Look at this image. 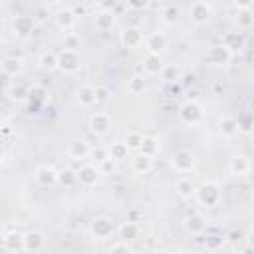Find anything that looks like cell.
Wrapping results in <instances>:
<instances>
[{
  "instance_id": "1",
  "label": "cell",
  "mask_w": 254,
  "mask_h": 254,
  "mask_svg": "<svg viewBox=\"0 0 254 254\" xmlns=\"http://www.w3.org/2000/svg\"><path fill=\"white\" fill-rule=\"evenodd\" d=\"M194 190H196V198H198V202H200L202 206H206V208L214 206V204L220 200V189H218V185L212 183V181L202 183V185H200L198 189H194Z\"/></svg>"
},
{
  "instance_id": "2",
  "label": "cell",
  "mask_w": 254,
  "mask_h": 254,
  "mask_svg": "<svg viewBox=\"0 0 254 254\" xmlns=\"http://www.w3.org/2000/svg\"><path fill=\"white\" fill-rule=\"evenodd\" d=\"M179 115H181V121H183V123H187V125H196V123H200L204 111H202V105H200L198 101L189 99V101H185V103L181 105Z\"/></svg>"
},
{
  "instance_id": "3",
  "label": "cell",
  "mask_w": 254,
  "mask_h": 254,
  "mask_svg": "<svg viewBox=\"0 0 254 254\" xmlns=\"http://www.w3.org/2000/svg\"><path fill=\"white\" fill-rule=\"evenodd\" d=\"M58 67H60L62 71H65V73H75V71H79L81 64H79L77 52L64 48V50L58 54Z\"/></svg>"
},
{
  "instance_id": "4",
  "label": "cell",
  "mask_w": 254,
  "mask_h": 254,
  "mask_svg": "<svg viewBox=\"0 0 254 254\" xmlns=\"http://www.w3.org/2000/svg\"><path fill=\"white\" fill-rule=\"evenodd\" d=\"M189 16L196 26H202L210 20V6L204 0H194L189 8Z\"/></svg>"
},
{
  "instance_id": "5",
  "label": "cell",
  "mask_w": 254,
  "mask_h": 254,
  "mask_svg": "<svg viewBox=\"0 0 254 254\" xmlns=\"http://www.w3.org/2000/svg\"><path fill=\"white\" fill-rule=\"evenodd\" d=\"M194 163H196L194 155H192L190 151H187V149H181V151H177V153L173 155V167H175L179 173H189V171H192V169H194Z\"/></svg>"
},
{
  "instance_id": "6",
  "label": "cell",
  "mask_w": 254,
  "mask_h": 254,
  "mask_svg": "<svg viewBox=\"0 0 254 254\" xmlns=\"http://www.w3.org/2000/svg\"><path fill=\"white\" fill-rule=\"evenodd\" d=\"M111 232H113V222L107 216L93 218V222H91V234H93V238L103 240V238L111 236Z\"/></svg>"
},
{
  "instance_id": "7",
  "label": "cell",
  "mask_w": 254,
  "mask_h": 254,
  "mask_svg": "<svg viewBox=\"0 0 254 254\" xmlns=\"http://www.w3.org/2000/svg\"><path fill=\"white\" fill-rule=\"evenodd\" d=\"M109 127H111V119H109L107 113L97 111V113L91 115V119H89V129H91V133H95V135H105V133L109 131Z\"/></svg>"
},
{
  "instance_id": "8",
  "label": "cell",
  "mask_w": 254,
  "mask_h": 254,
  "mask_svg": "<svg viewBox=\"0 0 254 254\" xmlns=\"http://www.w3.org/2000/svg\"><path fill=\"white\" fill-rule=\"evenodd\" d=\"M143 42V32L137 26H127L121 30V44L125 48H137Z\"/></svg>"
},
{
  "instance_id": "9",
  "label": "cell",
  "mask_w": 254,
  "mask_h": 254,
  "mask_svg": "<svg viewBox=\"0 0 254 254\" xmlns=\"http://www.w3.org/2000/svg\"><path fill=\"white\" fill-rule=\"evenodd\" d=\"M167 48V36L163 32H153L145 38V50L149 54H161Z\"/></svg>"
},
{
  "instance_id": "10",
  "label": "cell",
  "mask_w": 254,
  "mask_h": 254,
  "mask_svg": "<svg viewBox=\"0 0 254 254\" xmlns=\"http://www.w3.org/2000/svg\"><path fill=\"white\" fill-rule=\"evenodd\" d=\"M230 58H232V54H230L222 44H220V46L210 48V50H208V54H206V60H208L212 65H228Z\"/></svg>"
},
{
  "instance_id": "11",
  "label": "cell",
  "mask_w": 254,
  "mask_h": 254,
  "mask_svg": "<svg viewBox=\"0 0 254 254\" xmlns=\"http://www.w3.org/2000/svg\"><path fill=\"white\" fill-rule=\"evenodd\" d=\"M75 173H77V183H81V185H85V187L95 185L97 179H99V169H97L95 165H83V167H79V171H75Z\"/></svg>"
},
{
  "instance_id": "12",
  "label": "cell",
  "mask_w": 254,
  "mask_h": 254,
  "mask_svg": "<svg viewBox=\"0 0 254 254\" xmlns=\"http://www.w3.org/2000/svg\"><path fill=\"white\" fill-rule=\"evenodd\" d=\"M44 244H46V238H44L42 232L32 230V232L24 234V250H28V252H38V250L44 248Z\"/></svg>"
},
{
  "instance_id": "13",
  "label": "cell",
  "mask_w": 254,
  "mask_h": 254,
  "mask_svg": "<svg viewBox=\"0 0 254 254\" xmlns=\"http://www.w3.org/2000/svg\"><path fill=\"white\" fill-rule=\"evenodd\" d=\"M230 173L236 177H244L250 173V159L246 155H234L230 159Z\"/></svg>"
},
{
  "instance_id": "14",
  "label": "cell",
  "mask_w": 254,
  "mask_h": 254,
  "mask_svg": "<svg viewBox=\"0 0 254 254\" xmlns=\"http://www.w3.org/2000/svg\"><path fill=\"white\" fill-rule=\"evenodd\" d=\"M0 65H2V71H4L6 75H10V77H16V75H20V73L24 71V62H22L20 58H14V56L4 58Z\"/></svg>"
},
{
  "instance_id": "15",
  "label": "cell",
  "mask_w": 254,
  "mask_h": 254,
  "mask_svg": "<svg viewBox=\"0 0 254 254\" xmlns=\"http://www.w3.org/2000/svg\"><path fill=\"white\" fill-rule=\"evenodd\" d=\"M222 46H224L230 54L240 52V50L244 48V38H242V34H238V32H228V34L222 36Z\"/></svg>"
},
{
  "instance_id": "16",
  "label": "cell",
  "mask_w": 254,
  "mask_h": 254,
  "mask_svg": "<svg viewBox=\"0 0 254 254\" xmlns=\"http://www.w3.org/2000/svg\"><path fill=\"white\" fill-rule=\"evenodd\" d=\"M36 183L40 187H50V185L58 183V171L52 167H40L36 171Z\"/></svg>"
},
{
  "instance_id": "17",
  "label": "cell",
  "mask_w": 254,
  "mask_h": 254,
  "mask_svg": "<svg viewBox=\"0 0 254 254\" xmlns=\"http://www.w3.org/2000/svg\"><path fill=\"white\" fill-rule=\"evenodd\" d=\"M75 20H77V16H75L73 10H62V12H58V16H56V24H58V28L64 30V32L73 30Z\"/></svg>"
},
{
  "instance_id": "18",
  "label": "cell",
  "mask_w": 254,
  "mask_h": 254,
  "mask_svg": "<svg viewBox=\"0 0 254 254\" xmlns=\"http://www.w3.org/2000/svg\"><path fill=\"white\" fill-rule=\"evenodd\" d=\"M218 131L222 133V137H234L236 133H238V123H236V117H232V115H224V117H220V121H218Z\"/></svg>"
},
{
  "instance_id": "19",
  "label": "cell",
  "mask_w": 254,
  "mask_h": 254,
  "mask_svg": "<svg viewBox=\"0 0 254 254\" xmlns=\"http://www.w3.org/2000/svg\"><path fill=\"white\" fill-rule=\"evenodd\" d=\"M183 226H185V230L190 232V234H200V232H204L206 222H204V218H202L200 214H190V216L185 218Z\"/></svg>"
},
{
  "instance_id": "20",
  "label": "cell",
  "mask_w": 254,
  "mask_h": 254,
  "mask_svg": "<svg viewBox=\"0 0 254 254\" xmlns=\"http://www.w3.org/2000/svg\"><path fill=\"white\" fill-rule=\"evenodd\" d=\"M2 244H4V248L8 252H20V250H24V234H20V232H8L4 236V240H2Z\"/></svg>"
},
{
  "instance_id": "21",
  "label": "cell",
  "mask_w": 254,
  "mask_h": 254,
  "mask_svg": "<svg viewBox=\"0 0 254 254\" xmlns=\"http://www.w3.org/2000/svg\"><path fill=\"white\" fill-rule=\"evenodd\" d=\"M77 103L83 105V107H91L97 103L95 99V87L93 85H81L77 89Z\"/></svg>"
},
{
  "instance_id": "22",
  "label": "cell",
  "mask_w": 254,
  "mask_h": 254,
  "mask_svg": "<svg viewBox=\"0 0 254 254\" xmlns=\"http://www.w3.org/2000/svg\"><path fill=\"white\" fill-rule=\"evenodd\" d=\"M89 145L85 143V141H71L69 145H67V157H71V159H85L87 155H89Z\"/></svg>"
},
{
  "instance_id": "23",
  "label": "cell",
  "mask_w": 254,
  "mask_h": 254,
  "mask_svg": "<svg viewBox=\"0 0 254 254\" xmlns=\"http://www.w3.org/2000/svg\"><path fill=\"white\" fill-rule=\"evenodd\" d=\"M161 67H163L161 56H159V54H147V58L143 60V69H145V73L157 75V73L161 71Z\"/></svg>"
},
{
  "instance_id": "24",
  "label": "cell",
  "mask_w": 254,
  "mask_h": 254,
  "mask_svg": "<svg viewBox=\"0 0 254 254\" xmlns=\"http://www.w3.org/2000/svg\"><path fill=\"white\" fill-rule=\"evenodd\" d=\"M34 30V18L32 16H16L14 20V32L18 36H28Z\"/></svg>"
},
{
  "instance_id": "25",
  "label": "cell",
  "mask_w": 254,
  "mask_h": 254,
  "mask_svg": "<svg viewBox=\"0 0 254 254\" xmlns=\"http://www.w3.org/2000/svg\"><path fill=\"white\" fill-rule=\"evenodd\" d=\"M161 77L167 81V83H177V81H181V75H183V69L179 67V65H165L163 64V67H161Z\"/></svg>"
},
{
  "instance_id": "26",
  "label": "cell",
  "mask_w": 254,
  "mask_h": 254,
  "mask_svg": "<svg viewBox=\"0 0 254 254\" xmlns=\"http://www.w3.org/2000/svg\"><path fill=\"white\" fill-rule=\"evenodd\" d=\"M151 167H153V157H149V155L139 153V155L133 159V171H135V173H139V175L149 173V171H151Z\"/></svg>"
},
{
  "instance_id": "27",
  "label": "cell",
  "mask_w": 254,
  "mask_h": 254,
  "mask_svg": "<svg viewBox=\"0 0 254 254\" xmlns=\"http://www.w3.org/2000/svg\"><path fill=\"white\" fill-rule=\"evenodd\" d=\"M119 234H121V238L127 242V240H135L137 236H139V226H137V222H133V220H127V222H123L121 226H119Z\"/></svg>"
},
{
  "instance_id": "28",
  "label": "cell",
  "mask_w": 254,
  "mask_h": 254,
  "mask_svg": "<svg viewBox=\"0 0 254 254\" xmlns=\"http://www.w3.org/2000/svg\"><path fill=\"white\" fill-rule=\"evenodd\" d=\"M113 22H115V18H113V12H99L97 16H95V28L99 30V32H105V30H109L111 26H113Z\"/></svg>"
},
{
  "instance_id": "29",
  "label": "cell",
  "mask_w": 254,
  "mask_h": 254,
  "mask_svg": "<svg viewBox=\"0 0 254 254\" xmlns=\"http://www.w3.org/2000/svg\"><path fill=\"white\" fill-rule=\"evenodd\" d=\"M139 153L143 155H149V157H155L159 153V143L153 139V137H143L141 145H139Z\"/></svg>"
},
{
  "instance_id": "30",
  "label": "cell",
  "mask_w": 254,
  "mask_h": 254,
  "mask_svg": "<svg viewBox=\"0 0 254 254\" xmlns=\"http://www.w3.org/2000/svg\"><path fill=\"white\" fill-rule=\"evenodd\" d=\"M40 65H42V69H48V71L56 69L58 67V54L56 52H44L40 56Z\"/></svg>"
},
{
  "instance_id": "31",
  "label": "cell",
  "mask_w": 254,
  "mask_h": 254,
  "mask_svg": "<svg viewBox=\"0 0 254 254\" xmlns=\"http://www.w3.org/2000/svg\"><path fill=\"white\" fill-rule=\"evenodd\" d=\"M236 20H238V26H240V28H244V30L252 28V24H254V16H252V10H250V8H240V10H238V16H236Z\"/></svg>"
},
{
  "instance_id": "32",
  "label": "cell",
  "mask_w": 254,
  "mask_h": 254,
  "mask_svg": "<svg viewBox=\"0 0 254 254\" xmlns=\"http://www.w3.org/2000/svg\"><path fill=\"white\" fill-rule=\"evenodd\" d=\"M127 155H129V149H127L125 141L123 143H113L111 149H109V157L113 161H123V159H127Z\"/></svg>"
},
{
  "instance_id": "33",
  "label": "cell",
  "mask_w": 254,
  "mask_h": 254,
  "mask_svg": "<svg viewBox=\"0 0 254 254\" xmlns=\"http://www.w3.org/2000/svg\"><path fill=\"white\" fill-rule=\"evenodd\" d=\"M58 183L64 185V187H73L77 183V173L71 171V169H64L58 173Z\"/></svg>"
},
{
  "instance_id": "34",
  "label": "cell",
  "mask_w": 254,
  "mask_h": 254,
  "mask_svg": "<svg viewBox=\"0 0 254 254\" xmlns=\"http://www.w3.org/2000/svg\"><path fill=\"white\" fill-rule=\"evenodd\" d=\"M175 189H177V192H179L183 198H187V196H190V194L194 192V185H192L190 179H179Z\"/></svg>"
},
{
  "instance_id": "35",
  "label": "cell",
  "mask_w": 254,
  "mask_h": 254,
  "mask_svg": "<svg viewBox=\"0 0 254 254\" xmlns=\"http://www.w3.org/2000/svg\"><path fill=\"white\" fill-rule=\"evenodd\" d=\"M127 89H129V93H133V95L143 93V89H145V77H143V75H133V77L129 79V83H127Z\"/></svg>"
},
{
  "instance_id": "36",
  "label": "cell",
  "mask_w": 254,
  "mask_h": 254,
  "mask_svg": "<svg viewBox=\"0 0 254 254\" xmlns=\"http://www.w3.org/2000/svg\"><path fill=\"white\" fill-rule=\"evenodd\" d=\"M161 16H163V22L175 24L177 18H179V8H177V6H165L163 12H161Z\"/></svg>"
},
{
  "instance_id": "37",
  "label": "cell",
  "mask_w": 254,
  "mask_h": 254,
  "mask_svg": "<svg viewBox=\"0 0 254 254\" xmlns=\"http://www.w3.org/2000/svg\"><path fill=\"white\" fill-rule=\"evenodd\" d=\"M64 48H65V50H75V48H79V36L73 34V32H65V34H64Z\"/></svg>"
},
{
  "instance_id": "38",
  "label": "cell",
  "mask_w": 254,
  "mask_h": 254,
  "mask_svg": "<svg viewBox=\"0 0 254 254\" xmlns=\"http://www.w3.org/2000/svg\"><path fill=\"white\" fill-rule=\"evenodd\" d=\"M141 141H143V135H141V133H137V131H133V133H129V135H127L125 145H127V149H129V151H133V149H139Z\"/></svg>"
},
{
  "instance_id": "39",
  "label": "cell",
  "mask_w": 254,
  "mask_h": 254,
  "mask_svg": "<svg viewBox=\"0 0 254 254\" xmlns=\"http://www.w3.org/2000/svg\"><path fill=\"white\" fill-rule=\"evenodd\" d=\"M222 242H224L222 236H218V234H210V236H206L204 246H206V250H218V248H222Z\"/></svg>"
},
{
  "instance_id": "40",
  "label": "cell",
  "mask_w": 254,
  "mask_h": 254,
  "mask_svg": "<svg viewBox=\"0 0 254 254\" xmlns=\"http://www.w3.org/2000/svg\"><path fill=\"white\" fill-rule=\"evenodd\" d=\"M10 97L16 99V101H24V99L28 97V89H26L24 85H20V83H18V85H12V87H10Z\"/></svg>"
},
{
  "instance_id": "41",
  "label": "cell",
  "mask_w": 254,
  "mask_h": 254,
  "mask_svg": "<svg viewBox=\"0 0 254 254\" xmlns=\"http://www.w3.org/2000/svg\"><path fill=\"white\" fill-rule=\"evenodd\" d=\"M236 123H238V131H244V133H248V131L252 129V117H250V113H246V115H240V117L236 119Z\"/></svg>"
},
{
  "instance_id": "42",
  "label": "cell",
  "mask_w": 254,
  "mask_h": 254,
  "mask_svg": "<svg viewBox=\"0 0 254 254\" xmlns=\"http://www.w3.org/2000/svg\"><path fill=\"white\" fill-rule=\"evenodd\" d=\"M99 175H107V173H113L115 171V161L111 157H105L101 163H99Z\"/></svg>"
},
{
  "instance_id": "43",
  "label": "cell",
  "mask_w": 254,
  "mask_h": 254,
  "mask_svg": "<svg viewBox=\"0 0 254 254\" xmlns=\"http://www.w3.org/2000/svg\"><path fill=\"white\" fill-rule=\"evenodd\" d=\"M87 157H93V161H97V163H101L105 157H109V153L105 151V149H101V147H97V149H89V155Z\"/></svg>"
},
{
  "instance_id": "44",
  "label": "cell",
  "mask_w": 254,
  "mask_h": 254,
  "mask_svg": "<svg viewBox=\"0 0 254 254\" xmlns=\"http://www.w3.org/2000/svg\"><path fill=\"white\" fill-rule=\"evenodd\" d=\"M109 252H111V254H117V252H125V254H129V252H131V246H129V244L123 240V242L113 244V246L109 248Z\"/></svg>"
},
{
  "instance_id": "45",
  "label": "cell",
  "mask_w": 254,
  "mask_h": 254,
  "mask_svg": "<svg viewBox=\"0 0 254 254\" xmlns=\"http://www.w3.org/2000/svg\"><path fill=\"white\" fill-rule=\"evenodd\" d=\"M115 6H117V0H97V8L103 12H113Z\"/></svg>"
},
{
  "instance_id": "46",
  "label": "cell",
  "mask_w": 254,
  "mask_h": 254,
  "mask_svg": "<svg viewBox=\"0 0 254 254\" xmlns=\"http://www.w3.org/2000/svg\"><path fill=\"white\" fill-rule=\"evenodd\" d=\"M105 97H107V91H105L103 87H95V99H97V101H103Z\"/></svg>"
},
{
  "instance_id": "47",
  "label": "cell",
  "mask_w": 254,
  "mask_h": 254,
  "mask_svg": "<svg viewBox=\"0 0 254 254\" xmlns=\"http://www.w3.org/2000/svg\"><path fill=\"white\" fill-rule=\"evenodd\" d=\"M228 240H230V242H240V240H242V232L232 230V232L228 234Z\"/></svg>"
},
{
  "instance_id": "48",
  "label": "cell",
  "mask_w": 254,
  "mask_h": 254,
  "mask_svg": "<svg viewBox=\"0 0 254 254\" xmlns=\"http://www.w3.org/2000/svg\"><path fill=\"white\" fill-rule=\"evenodd\" d=\"M232 2L238 6V10H240V8H250V6H252V0H232Z\"/></svg>"
},
{
  "instance_id": "49",
  "label": "cell",
  "mask_w": 254,
  "mask_h": 254,
  "mask_svg": "<svg viewBox=\"0 0 254 254\" xmlns=\"http://www.w3.org/2000/svg\"><path fill=\"white\" fill-rule=\"evenodd\" d=\"M181 79H185V81H183V85L194 83V73H187V75H181Z\"/></svg>"
},
{
  "instance_id": "50",
  "label": "cell",
  "mask_w": 254,
  "mask_h": 254,
  "mask_svg": "<svg viewBox=\"0 0 254 254\" xmlns=\"http://www.w3.org/2000/svg\"><path fill=\"white\" fill-rule=\"evenodd\" d=\"M147 4V0H131V6L133 8H143Z\"/></svg>"
},
{
  "instance_id": "51",
  "label": "cell",
  "mask_w": 254,
  "mask_h": 254,
  "mask_svg": "<svg viewBox=\"0 0 254 254\" xmlns=\"http://www.w3.org/2000/svg\"><path fill=\"white\" fill-rule=\"evenodd\" d=\"M42 2H44V4H48V6H52V4H56L58 0H42Z\"/></svg>"
},
{
  "instance_id": "52",
  "label": "cell",
  "mask_w": 254,
  "mask_h": 254,
  "mask_svg": "<svg viewBox=\"0 0 254 254\" xmlns=\"http://www.w3.org/2000/svg\"><path fill=\"white\" fill-rule=\"evenodd\" d=\"M4 161V149H2V145H0V163Z\"/></svg>"
},
{
  "instance_id": "53",
  "label": "cell",
  "mask_w": 254,
  "mask_h": 254,
  "mask_svg": "<svg viewBox=\"0 0 254 254\" xmlns=\"http://www.w3.org/2000/svg\"><path fill=\"white\" fill-rule=\"evenodd\" d=\"M192 2H194V0H192Z\"/></svg>"
}]
</instances>
